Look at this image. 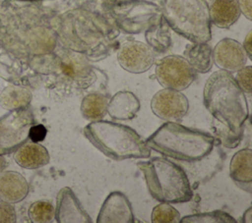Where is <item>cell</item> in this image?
I'll return each mask as SVG.
<instances>
[{"instance_id":"6da1fadb","label":"cell","mask_w":252,"mask_h":223,"mask_svg":"<svg viewBox=\"0 0 252 223\" xmlns=\"http://www.w3.org/2000/svg\"><path fill=\"white\" fill-rule=\"evenodd\" d=\"M204 105L212 116L229 131L243 132V124L249 117L245 93L234 77L224 70L214 72L203 90Z\"/></svg>"},{"instance_id":"7a4b0ae2","label":"cell","mask_w":252,"mask_h":223,"mask_svg":"<svg viewBox=\"0 0 252 223\" xmlns=\"http://www.w3.org/2000/svg\"><path fill=\"white\" fill-rule=\"evenodd\" d=\"M215 141L212 135L175 122L164 123L145 140L150 149L184 162L205 158L214 149Z\"/></svg>"},{"instance_id":"3957f363","label":"cell","mask_w":252,"mask_h":223,"mask_svg":"<svg viewBox=\"0 0 252 223\" xmlns=\"http://www.w3.org/2000/svg\"><path fill=\"white\" fill-rule=\"evenodd\" d=\"M85 137L94 147L114 160L149 158L151 149L132 128L109 121H92L84 128Z\"/></svg>"},{"instance_id":"277c9868","label":"cell","mask_w":252,"mask_h":223,"mask_svg":"<svg viewBox=\"0 0 252 223\" xmlns=\"http://www.w3.org/2000/svg\"><path fill=\"white\" fill-rule=\"evenodd\" d=\"M150 195L159 202L183 203L189 201L193 192L183 168L170 160L154 157L138 162Z\"/></svg>"},{"instance_id":"5b68a950","label":"cell","mask_w":252,"mask_h":223,"mask_svg":"<svg viewBox=\"0 0 252 223\" xmlns=\"http://www.w3.org/2000/svg\"><path fill=\"white\" fill-rule=\"evenodd\" d=\"M160 11L169 28L191 42L211 39L212 23L205 0H160Z\"/></svg>"},{"instance_id":"8992f818","label":"cell","mask_w":252,"mask_h":223,"mask_svg":"<svg viewBox=\"0 0 252 223\" xmlns=\"http://www.w3.org/2000/svg\"><path fill=\"white\" fill-rule=\"evenodd\" d=\"M116 27L125 33L145 31L160 15V7L148 0H121L108 5Z\"/></svg>"},{"instance_id":"52a82bcc","label":"cell","mask_w":252,"mask_h":223,"mask_svg":"<svg viewBox=\"0 0 252 223\" xmlns=\"http://www.w3.org/2000/svg\"><path fill=\"white\" fill-rule=\"evenodd\" d=\"M33 123V116L27 108L12 110L0 117V153H12L25 143Z\"/></svg>"},{"instance_id":"ba28073f","label":"cell","mask_w":252,"mask_h":223,"mask_svg":"<svg viewBox=\"0 0 252 223\" xmlns=\"http://www.w3.org/2000/svg\"><path fill=\"white\" fill-rule=\"evenodd\" d=\"M195 77L196 72L182 56L167 55L157 62L156 78L164 88L183 90L193 83Z\"/></svg>"},{"instance_id":"9c48e42d","label":"cell","mask_w":252,"mask_h":223,"mask_svg":"<svg viewBox=\"0 0 252 223\" xmlns=\"http://www.w3.org/2000/svg\"><path fill=\"white\" fill-rule=\"evenodd\" d=\"M155 52L142 41L128 39L123 41L117 51V61L127 72L141 74L155 64Z\"/></svg>"},{"instance_id":"30bf717a","label":"cell","mask_w":252,"mask_h":223,"mask_svg":"<svg viewBox=\"0 0 252 223\" xmlns=\"http://www.w3.org/2000/svg\"><path fill=\"white\" fill-rule=\"evenodd\" d=\"M151 108L154 114L159 119L167 122H175L187 114L189 102L180 90L163 88L153 96Z\"/></svg>"},{"instance_id":"8fae6325","label":"cell","mask_w":252,"mask_h":223,"mask_svg":"<svg viewBox=\"0 0 252 223\" xmlns=\"http://www.w3.org/2000/svg\"><path fill=\"white\" fill-rule=\"evenodd\" d=\"M248 56L238 41L232 38L220 40L213 49V61L220 70L237 72L245 66Z\"/></svg>"},{"instance_id":"7c38bea8","label":"cell","mask_w":252,"mask_h":223,"mask_svg":"<svg viewBox=\"0 0 252 223\" xmlns=\"http://www.w3.org/2000/svg\"><path fill=\"white\" fill-rule=\"evenodd\" d=\"M133 209L126 195L112 192L103 201L97 215V223H133Z\"/></svg>"},{"instance_id":"4fadbf2b","label":"cell","mask_w":252,"mask_h":223,"mask_svg":"<svg viewBox=\"0 0 252 223\" xmlns=\"http://www.w3.org/2000/svg\"><path fill=\"white\" fill-rule=\"evenodd\" d=\"M55 218L58 223L82 222L91 223L92 219L81 205L73 191L64 187L57 195Z\"/></svg>"},{"instance_id":"5bb4252c","label":"cell","mask_w":252,"mask_h":223,"mask_svg":"<svg viewBox=\"0 0 252 223\" xmlns=\"http://www.w3.org/2000/svg\"><path fill=\"white\" fill-rule=\"evenodd\" d=\"M29 193V184L25 177L15 171L0 172V199L17 203Z\"/></svg>"},{"instance_id":"9a60e30c","label":"cell","mask_w":252,"mask_h":223,"mask_svg":"<svg viewBox=\"0 0 252 223\" xmlns=\"http://www.w3.org/2000/svg\"><path fill=\"white\" fill-rule=\"evenodd\" d=\"M229 175L233 182L243 189L251 193L252 181V150L251 148H243L238 150L232 156L229 164Z\"/></svg>"},{"instance_id":"2e32d148","label":"cell","mask_w":252,"mask_h":223,"mask_svg":"<svg viewBox=\"0 0 252 223\" xmlns=\"http://www.w3.org/2000/svg\"><path fill=\"white\" fill-rule=\"evenodd\" d=\"M14 152L16 163L26 169H37L49 162L47 149L36 141H26Z\"/></svg>"},{"instance_id":"e0dca14e","label":"cell","mask_w":252,"mask_h":223,"mask_svg":"<svg viewBox=\"0 0 252 223\" xmlns=\"http://www.w3.org/2000/svg\"><path fill=\"white\" fill-rule=\"evenodd\" d=\"M140 110V101L131 91H118L108 100L107 113L115 120H131Z\"/></svg>"},{"instance_id":"ac0fdd59","label":"cell","mask_w":252,"mask_h":223,"mask_svg":"<svg viewBox=\"0 0 252 223\" xmlns=\"http://www.w3.org/2000/svg\"><path fill=\"white\" fill-rule=\"evenodd\" d=\"M211 23L220 28H228L240 17L237 0H213L209 6Z\"/></svg>"},{"instance_id":"d6986e66","label":"cell","mask_w":252,"mask_h":223,"mask_svg":"<svg viewBox=\"0 0 252 223\" xmlns=\"http://www.w3.org/2000/svg\"><path fill=\"white\" fill-rule=\"evenodd\" d=\"M184 58L191 68L197 73H207L211 70L213 61V49L207 42H192L184 49Z\"/></svg>"},{"instance_id":"ffe728a7","label":"cell","mask_w":252,"mask_h":223,"mask_svg":"<svg viewBox=\"0 0 252 223\" xmlns=\"http://www.w3.org/2000/svg\"><path fill=\"white\" fill-rule=\"evenodd\" d=\"M145 37L147 44L154 52L163 53L171 46L170 28L160 15L146 30Z\"/></svg>"},{"instance_id":"44dd1931","label":"cell","mask_w":252,"mask_h":223,"mask_svg":"<svg viewBox=\"0 0 252 223\" xmlns=\"http://www.w3.org/2000/svg\"><path fill=\"white\" fill-rule=\"evenodd\" d=\"M32 98V92L22 85H8L0 93V105L7 110L24 109L29 106Z\"/></svg>"},{"instance_id":"7402d4cb","label":"cell","mask_w":252,"mask_h":223,"mask_svg":"<svg viewBox=\"0 0 252 223\" xmlns=\"http://www.w3.org/2000/svg\"><path fill=\"white\" fill-rule=\"evenodd\" d=\"M108 98L97 92L86 95L81 104V112L89 121L101 120L107 112Z\"/></svg>"},{"instance_id":"603a6c76","label":"cell","mask_w":252,"mask_h":223,"mask_svg":"<svg viewBox=\"0 0 252 223\" xmlns=\"http://www.w3.org/2000/svg\"><path fill=\"white\" fill-rule=\"evenodd\" d=\"M28 213L33 223H49L55 218V207L50 201L37 200L32 203Z\"/></svg>"},{"instance_id":"cb8c5ba5","label":"cell","mask_w":252,"mask_h":223,"mask_svg":"<svg viewBox=\"0 0 252 223\" xmlns=\"http://www.w3.org/2000/svg\"><path fill=\"white\" fill-rule=\"evenodd\" d=\"M182 223H235L236 220L221 210L192 214L180 219Z\"/></svg>"},{"instance_id":"d4e9b609","label":"cell","mask_w":252,"mask_h":223,"mask_svg":"<svg viewBox=\"0 0 252 223\" xmlns=\"http://www.w3.org/2000/svg\"><path fill=\"white\" fill-rule=\"evenodd\" d=\"M180 219L179 212L166 202L158 204L152 212L153 223H180Z\"/></svg>"},{"instance_id":"484cf974","label":"cell","mask_w":252,"mask_h":223,"mask_svg":"<svg viewBox=\"0 0 252 223\" xmlns=\"http://www.w3.org/2000/svg\"><path fill=\"white\" fill-rule=\"evenodd\" d=\"M216 134H217L218 138L220 139V140L221 141V143L224 146L229 147V148L235 147L239 143V141L241 140V138H242V132H238V133L231 132L222 125L216 128Z\"/></svg>"},{"instance_id":"4316f807","label":"cell","mask_w":252,"mask_h":223,"mask_svg":"<svg viewBox=\"0 0 252 223\" xmlns=\"http://www.w3.org/2000/svg\"><path fill=\"white\" fill-rule=\"evenodd\" d=\"M235 81L238 86L242 89L244 93H251V78H252V67L244 66L236 72Z\"/></svg>"},{"instance_id":"83f0119b","label":"cell","mask_w":252,"mask_h":223,"mask_svg":"<svg viewBox=\"0 0 252 223\" xmlns=\"http://www.w3.org/2000/svg\"><path fill=\"white\" fill-rule=\"evenodd\" d=\"M16 218V211L12 203L0 199V223H14Z\"/></svg>"},{"instance_id":"f1b7e54d","label":"cell","mask_w":252,"mask_h":223,"mask_svg":"<svg viewBox=\"0 0 252 223\" xmlns=\"http://www.w3.org/2000/svg\"><path fill=\"white\" fill-rule=\"evenodd\" d=\"M46 135V130L41 125H32L30 129L29 138L32 139V141H38L42 140Z\"/></svg>"},{"instance_id":"f546056e","label":"cell","mask_w":252,"mask_h":223,"mask_svg":"<svg viewBox=\"0 0 252 223\" xmlns=\"http://www.w3.org/2000/svg\"><path fill=\"white\" fill-rule=\"evenodd\" d=\"M237 4L240 13L243 14L246 19H252V0H237Z\"/></svg>"},{"instance_id":"4dcf8cb0","label":"cell","mask_w":252,"mask_h":223,"mask_svg":"<svg viewBox=\"0 0 252 223\" xmlns=\"http://www.w3.org/2000/svg\"><path fill=\"white\" fill-rule=\"evenodd\" d=\"M242 46H243L248 58L251 59V56H252V31L251 30L247 33Z\"/></svg>"},{"instance_id":"1f68e13d","label":"cell","mask_w":252,"mask_h":223,"mask_svg":"<svg viewBox=\"0 0 252 223\" xmlns=\"http://www.w3.org/2000/svg\"><path fill=\"white\" fill-rule=\"evenodd\" d=\"M6 166H7V161L3 156V154L0 153V172L3 171L6 168Z\"/></svg>"},{"instance_id":"d6a6232c","label":"cell","mask_w":252,"mask_h":223,"mask_svg":"<svg viewBox=\"0 0 252 223\" xmlns=\"http://www.w3.org/2000/svg\"><path fill=\"white\" fill-rule=\"evenodd\" d=\"M243 217H247V219H246V221L245 222H250L251 221V207L250 208H248L247 209V211L244 213V216Z\"/></svg>"},{"instance_id":"836d02e7","label":"cell","mask_w":252,"mask_h":223,"mask_svg":"<svg viewBox=\"0 0 252 223\" xmlns=\"http://www.w3.org/2000/svg\"><path fill=\"white\" fill-rule=\"evenodd\" d=\"M104 1L109 5V4H113V3H116V2L121 1V0H104Z\"/></svg>"}]
</instances>
